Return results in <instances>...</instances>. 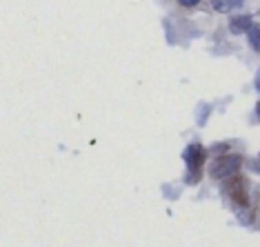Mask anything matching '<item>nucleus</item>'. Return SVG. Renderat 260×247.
<instances>
[{
    "mask_svg": "<svg viewBox=\"0 0 260 247\" xmlns=\"http://www.w3.org/2000/svg\"><path fill=\"white\" fill-rule=\"evenodd\" d=\"M222 196L229 198V203L234 205L236 214H238L240 223L251 225L253 216H251V207H249V196H247V180L240 174L232 176V178L224 180L222 185Z\"/></svg>",
    "mask_w": 260,
    "mask_h": 247,
    "instance_id": "obj_1",
    "label": "nucleus"
},
{
    "mask_svg": "<svg viewBox=\"0 0 260 247\" xmlns=\"http://www.w3.org/2000/svg\"><path fill=\"white\" fill-rule=\"evenodd\" d=\"M187 163V176H185V183L187 185H196L203 176V165L207 161V149L203 145L193 143V145H187L185 147V154H182Z\"/></svg>",
    "mask_w": 260,
    "mask_h": 247,
    "instance_id": "obj_2",
    "label": "nucleus"
},
{
    "mask_svg": "<svg viewBox=\"0 0 260 247\" xmlns=\"http://www.w3.org/2000/svg\"><path fill=\"white\" fill-rule=\"evenodd\" d=\"M242 156L240 154H224V156H218L214 163H211L209 167V176L211 178H232V176H236L240 172L242 167Z\"/></svg>",
    "mask_w": 260,
    "mask_h": 247,
    "instance_id": "obj_3",
    "label": "nucleus"
},
{
    "mask_svg": "<svg viewBox=\"0 0 260 247\" xmlns=\"http://www.w3.org/2000/svg\"><path fill=\"white\" fill-rule=\"evenodd\" d=\"M251 16H234L232 20H229V32L234 34V36H240V34L249 32L251 29Z\"/></svg>",
    "mask_w": 260,
    "mask_h": 247,
    "instance_id": "obj_4",
    "label": "nucleus"
},
{
    "mask_svg": "<svg viewBox=\"0 0 260 247\" xmlns=\"http://www.w3.org/2000/svg\"><path fill=\"white\" fill-rule=\"evenodd\" d=\"M247 40L256 51H260V25H251V29L247 32Z\"/></svg>",
    "mask_w": 260,
    "mask_h": 247,
    "instance_id": "obj_5",
    "label": "nucleus"
},
{
    "mask_svg": "<svg viewBox=\"0 0 260 247\" xmlns=\"http://www.w3.org/2000/svg\"><path fill=\"white\" fill-rule=\"evenodd\" d=\"M209 111H211V107L207 103H200L198 105V125L203 127L205 122H207V118H209Z\"/></svg>",
    "mask_w": 260,
    "mask_h": 247,
    "instance_id": "obj_6",
    "label": "nucleus"
},
{
    "mask_svg": "<svg viewBox=\"0 0 260 247\" xmlns=\"http://www.w3.org/2000/svg\"><path fill=\"white\" fill-rule=\"evenodd\" d=\"M229 149V143H218V145H211L209 147V154H216V156H224Z\"/></svg>",
    "mask_w": 260,
    "mask_h": 247,
    "instance_id": "obj_7",
    "label": "nucleus"
},
{
    "mask_svg": "<svg viewBox=\"0 0 260 247\" xmlns=\"http://www.w3.org/2000/svg\"><path fill=\"white\" fill-rule=\"evenodd\" d=\"M211 5H214L216 11H227V9H232V7H229V0H211Z\"/></svg>",
    "mask_w": 260,
    "mask_h": 247,
    "instance_id": "obj_8",
    "label": "nucleus"
},
{
    "mask_svg": "<svg viewBox=\"0 0 260 247\" xmlns=\"http://www.w3.org/2000/svg\"><path fill=\"white\" fill-rule=\"evenodd\" d=\"M200 3V0H178V5H182V7H187V9H191V7H196V5Z\"/></svg>",
    "mask_w": 260,
    "mask_h": 247,
    "instance_id": "obj_9",
    "label": "nucleus"
},
{
    "mask_svg": "<svg viewBox=\"0 0 260 247\" xmlns=\"http://www.w3.org/2000/svg\"><path fill=\"white\" fill-rule=\"evenodd\" d=\"M240 5H242V0H229V7L232 9H238Z\"/></svg>",
    "mask_w": 260,
    "mask_h": 247,
    "instance_id": "obj_10",
    "label": "nucleus"
},
{
    "mask_svg": "<svg viewBox=\"0 0 260 247\" xmlns=\"http://www.w3.org/2000/svg\"><path fill=\"white\" fill-rule=\"evenodd\" d=\"M256 89L260 91V67H258V72H256Z\"/></svg>",
    "mask_w": 260,
    "mask_h": 247,
    "instance_id": "obj_11",
    "label": "nucleus"
},
{
    "mask_svg": "<svg viewBox=\"0 0 260 247\" xmlns=\"http://www.w3.org/2000/svg\"><path fill=\"white\" fill-rule=\"evenodd\" d=\"M256 114H258V118H260V103L256 105Z\"/></svg>",
    "mask_w": 260,
    "mask_h": 247,
    "instance_id": "obj_12",
    "label": "nucleus"
}]
</instances>
